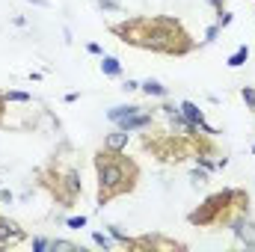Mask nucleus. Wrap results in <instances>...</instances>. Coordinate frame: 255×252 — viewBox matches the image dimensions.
Segmentation results:
<instances>
[{"label":"nucleus","instance_id":"f257e3e1","mask_svg":"<svg viewBox=\"0 0 255 252\" xmlns=\"http://www.w3.org/2000/svg\"><path fill=\"white\" fill-rule=\"evenodd\" d=\"M107 30L130 48L163 54V57H187L196 51V39L175 15H133L110 24Z\"/></svg>","mask_w":255,"mask_h":252},{"label":"nucleus","instance_id":"f03ea898","mask_svg":"<svg viewBox=\"0 0 255 252\" xmlns=\"http://www.w3.org/2000/svg\"><path fill=\"white\" fill-rule=\"evenodd\" d=\"M92 166L98 175V208H107L113 199L133 193L142 175L133 157H128L125 151L107 148V145L92 154Z\"/></svg>","mask_w":255,"mask_h":252},{"label":"nucleus","instance_id":"7ed1b4c3","mask_svg":"<svg viewBox=\"0 0 255 252\" xmlns=\"http://www.w3.org/2000/svg\"><path fill=\"white\" fill-rule=\"evenodd\" d=\"M238 214H250V193L241 187H226L211 193L199 208L187 214V223L196 229H220L229 226Z\"/></svg>","mask_w":255,"mask_h":252},{"label":"nucleus","instance_id":"20e7f679","mask_svg":"<svg viewBox=\"0 0 255 252\" xmlns=\"http://www.w3.org/2000/svg\"><path fill=\"white\" fill-rule=\"evenodd\" d=\"M36 178H39V184L51 193V199L60 205V208H71L80 196H83V184H80V172H77V166H65L60 163V157H54L48 166H42V169H36Z\"/></svg>","mask_w":255,"mask_h":252},{"label":"nucleus","instance_id":"39448f33","mask_svg":"<svg viewBox=\"0 0 255 252\" xmlns=\"http://www.w3.org/2000/svg\"><path fill=\"white\" fill-rule=\"evenodd\" d=\"M125 250H136V252H184L187 244L175 241V238H166V235H139V238H130L125 244Z\"/></svg>","mask_w":255,"mask_h":252},{"label":"nucleus","instance_id":"423d86ee","mask_svg":"<svg viewBox=\"0 0 255 252\" xmlns=\"http://www.w3.org/2000/svg\"><path fill=\"white\" fill-rule=\"evenodd\" d=\"M24 241H27V232L15 220H9V217L0 214V250H12V247H18Z\"/></svg>","mask_w":255,"mask_h":252},{"label":"nucleus","instance_id":"0eeeda50","mask_svg":"<svg viewBox=\"0 0 255 252\" xmlns=\"http://www.w3.org/2000/svg\"><path fill=\"white\" fill-rule=\"evenodd\" d=\"M229 229H232V235L238 238V244H244L247 250H250V247L255 250V223L250 220V214H238V217L229 223Z\"/></svg>","mask_w":255,"mask_h":252},{"label":"nucleus","instance_id":"6e6552de","mask_svg":"<svg viewBox=\"0 0 255 252\" xmlns=\"http://www.w3.org/2000/svg\"><path fill=\"white\" fill-rule=\"evenodd\" d=\"M178 110H181V113L190 119L193 125L202 130V133H208V136H217V133H220L214 125H208V122H205V113L199 110V104H193V101H181V104H178Z\"/></svg>","mask_w":255,"mask_h":252},{"label":"nucleus","instance_id":"1a4fd4ad","mask_svg":"<svg viewBox=\"0 0 255 252\" xmlns=\"http://www.w3.org/2000/svg\"><path fill=\"white\" fill-rule=\"evenodd\" d=\"M116 125L122 127L125 133H136V130H145V127H154V116L148 113V110H139V113H133V116H128L122 122H116Z\"/></svg>","mask_w":255,"mask_h":252},{"label":"nucleus","instance_id":"9d476101","mask_svg":"<svg viewBox=\"0 0 255 252\" xmlns=\"http://www.w3.org/2000/svg\"><path fill=\"white\" fill-rule=\"evenodd\" d=\"M142 107L139 104H119V107H113V110H107V119L116 125V122H122V119H128V116H133V113H139Z\"/></svg>","mask_w":255,"mask_h":252},{"label":"nucleus","instance_id":"9b49d317","mask_svg":"<svg viewBox=\"0 0 255 252\" xmlns=\"http://www.w3.org/2000/svg\"><path fill=\"white\" fill-rule=\"evenodd\" d=\"M139 89H142L148 98H166V95H169V89H166L160 80H151V77H148V80H142V83H139Z\"/></svg>","mask_w":255,"mask_h":252},{"label":"nucleus","instance_id":"f8f14e48","mask_svg":"<svg viewBox=\"0 0 255 252\" xmlns=\"http://www.w3.org/2000/svg\"><path fill=\"white\" fill-rule=\"evenodd\" d=\"M101 74L104 77H122V63L116 60V57H101Z\"/></svg>","mask_w":255,"mask_h":252},{"label":"nucleus","instance_id":"ddd939ff","mask_svg":"<svg viewBox=\"0 0 255 252\" xmlns=\"http://www.w3.org/2000/svg\"><path fill=\"white\" fill-rule=\"evenodd\" d=\"M128 139H130V133H125V130L119 127L116 133H110V136L104 139V145H107V148H116V151H125V148H128Z\"/></svg>","mask_w":255,"mask_h":252},{"label":"nucleus","instance_id":"4468645a","mask_svg":"<svg viewBox=\"0 0 255 252\" xmlns=\"http://www.w3.org/2000/svg\"><path fill=\"white\" fill-rule=\"evenodd\" d=\"M247 60H250V48H247V45H241V48H238V51H235L226 63H229V68H241Z\"/></svg>","mask_w":255,"mask_h":252},{"label":"nucleus","instance_id":"2eb2a0df","mask_svg":"<svg viewBox=\"0 0 255 252\" xmlns=\"http://www.w3.org/2000/svg\"><path fill=\"white\" fill-rule=\"evenodd\" d=\"M3 98H6V104H9V101H12V104H30V101H33V95H30V92H18V89L3 92Z\"/></svg>","mask_w":255,"mask_h":252},{"label":"nucleus","instance_id":"dca6fc26","mask_svg":"<svg viewBox=\"0 0 255 252\" xmlns=\"http://www.w3.org/2000/svg\"><path fill=\"white\" fill-rule=\"evenodd\" d=\"M92 244L101 247V250H113V235H104V232H92Z\"/></svg>","mask_w":255,"mask_h":252},{"label":"nucleus","instance_id":"f3484780","mask_svg":"<svg viewBox=\"0 0 255 252\" xmlns=\"http://www.w3.org/2000/svg\"><path fill=\"white\" fill-rule=\"evenodd\" d=\"M232 21H235V15H232L229 9H220V12H217V27H220V30H226Z\"/></svg>","mask_w":255,"mask_h":252},{"label":"nucleus","instance_id":"a211bd4d","mask_svg":"<svg viewBox=\"0 0 255 252\" xmlns=\"http://www.w3.org/2000/svg\"><path fill=\"white\" fill-rule=\"evenodd\" d=\"M51 250L57 252V250H68V252H83L77 244H71V241H51Z\"/></svg>","mask_w":255,"mask_h":252},{"label":"nucleus","instance_id":"6ab92c4d","mask_svg":"<svg viewBox=\"0 0 255 252\" xmlns=\"http://www.w3.org/2000/svg\"><path fill=\"white\" fill-rule=\"evenodd\" d=\"M241 98L247 101V107L255 113V86H244V89H241Z\"/></svg>","mask_w":255,"mask_h":252},{"label":"nucleus","instance_id":"aec40b11","mask_svg":"<svg viewBox=\"0 0 255 252\" xmlns=\"http://www.w3.org/2000/svg\"><path fill=\"white\" fill-rule=\"evenodd\" d=\"M98 6H101L104 12H122V3H119V0H98Z\"/></svg>","mask_w":255,"mask_h":252},{"label":"nucleus","instance_id":"412c9836","mask_svg":"<svg viewBox=\"0 0 255 252\" xmlns=\"http://www.w3.org/2000/svg\"><path fill=\"white\" fill-rule=\"evenodd\" d=\"M86 223H89V220H86L83 214H80V217H68V220H65V226H68V229H83Z\"/></svg>","mask_w":255,"mask_h":252},{"label":"nucleus","instance_id":"4be33fe9","mask_svg":"<svg viewBox=\"0 0 255 252\" xmlns=\"http://www.w3.org/2000/svg\"><path fill=\"white\" fill-rule=\"evenodd\" d=\"M190 178H193V184H208V169H202V172H199V169H193Z\"/></svg>","mask_w":255,"mask_h":252},{"label":"nucleus","instance_id":"5701e85b","mask_svg":"<svg viewBox=\"0 0 255 252\" xmlns=\"http://www.w3.org/2000/svg\"><path fill=\"white\" fill-rule=\"evenodd\" d=\"M33 250H36V252L51 250V241H48V238H33Z\"/></svg>","mask_w":255,"mask_h":252},{"label":"nucleus","instance_id":"b1692460","mask_svg":"<svg viewBox=\"0 0 255 252\" xmlns=\"http://www.w3.org/2000/svg\"><path fill=\"white\" fill-rule=\"evenodd\" d=\"M217 36H220V27H217V24H211V27L205 30V42H217Z\"/></svg>","mask_w":255,"mask_h":252},{"label":"nucleus","instance_id":"393cba45","mask_svg":"<svg viewBox=\"0 0 255 252\" xmlns=\"http://www.w3.org/2000/svg\"><path fill=\"white\" fill-rule=\"evenodd\" d=\"M86 51H89L92 57H104V51H101V45H95V42H89V45H86Z\"/></svg>","mask_w":255,"mask_h":252},{"label":"nucleus","instance_id":"a878e982","mask_svg":"<svg viewBox=\"0 0 255 252\" xmlns=\"http://www.w3.org/2000/svg\"><path fill=\"white\" fill-rule=\"evenodd\" d=\"M122 89H125V92H136V89H139V83H136V80H130V77H128L125 83H122Z\"/></svg>","mask_w":255,"mask_h":252},{"label":"nucleus","instance_id":"bb28decb","mask_svg":"<svg viewBox=\"0 0 255 252\" xmlns=\"http://www.w3.org/2000/svg\"><path fill=\"white\" fill-rule=\"evenodd\" d=\"M0 202H6V205H12V193H9V190H0Z\"/></svg>","mask_w":255,"mask_h":252},{"label":"nucleus","instance_id":"cd10ccee","mask_svg":"<svg viewBox=\"0 0 255 252\" xmlns=\"http://www.w3.org/2000/svg\"><path fill=\"white\" fill-rule=\"evenodd\" d=\"M211 6H214V9L220 12V9H226V0H211Z\"/></svg>","mask_w":255,"mask_h":252},{"label":"nucleus","instance_id":"c85d7f7f","mask_svg":"<svg viewBox=\"0 0 255 252\" xmlns=\"http://www.w3.org/2000/svg\"><path fill=\"white\" fill-rule=\"evenodd\" d=\"M3 113H6V98H3V92H0V119H3Z\"/></svg>","mask_w":255,"mask_h":252},{"label":"nucleus","instance_id":"c756f323","mask_svg":"<svg viewBox=\"0 0 255 252\" xmlns=\"http://www.w3.org/2000/svg\"><path fill=\"white\" fill-rule=\"evenodd\" d=\"M27 3H36V6H51L48 0H27Z\"/></svg>","mask_w":255,"mask_h":252}]
</instances>
